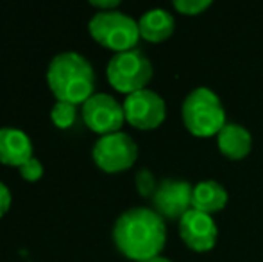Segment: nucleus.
Returning <instances> with one entry per match:
<instances>
[{
	"mask_svg": "<svg viewBox=\"0 0 263 262\" xmlns=\"http://www.w3.org/2000/svg\"><path fill=\"white\" fill-rule=\"evenodd\" d=\"M217 146L224 156L231 158V160H242L251 153L253 138L243 126L235 123H226V126L217 135Z\"/></svg>",
	"mask_w": 263,
	"mask_h": 262,
	"instance_id": "12",
	"label": "nucleus"
},
{
	"mask_svg": "<svg viewBox=\"0 0 263 262\" xmlns=\"http://www.w3.org/2000/svg\"><path fill=\"white\" fill-rule=\"evenodd\" d=\"M138 27L140 38L147 40L151 43H159L172 36L176 22L166 9L156 7V9H151L142 14V18L138 20Z\"/></svg>",
	"mask_w": 263,
	"mask_h": 262,
	"instance_id": "13",
	"label": "nucleus"
},
{
	"mask_svg": "<svg viewBox=\"0 0 263 262\" xmlns=\"http://www.w3.org/2000/svg\"><path fill=\"white\" fill-rule=\"evenodd\" d=\"M179 235L190 250L208 252L217 242L218 228L210 214L192 208L179 219Z\"/></svg>",
	"mask_w": 263,
	"mask_h": 262,
	"instance_id": "10",
	"label": "nucleus"
},
{
	"mask_svg": "<svg viewBox=\"0 0 263 262\" xmlns=\"http://www.w3.org/2000/svg\"><path fill=\"white\" fill-rule=\"evenodd\" d=\"M77 117V106L72 102H65V101H55V104L50 110V119L58 128L66 130L76 123Z\"/></svg>",
	"mask_w": 263,
	"mask_h": 262,
	"instance_id": "15",
	"label": "nucleus"
},
{
	"mask_svg": "<svg viewBox=\"0 0 263 262\" xmlns=\"http://www.w3.org/2000/svg\"><path fill=\"white\" fill-rule=\"evenodd\" d=\"M210 6L211 0H176L174 2V7L181 14H188V16H195V14L206 11Z\"/></svg>",
	"mask_w": 263,
	"mask_h": 262,
	"instance_id": "17",
	"label": "nucleus"
},
{
	"mask_svg": "<svg viewBox=\"0 0 263 262\" xmlns=\"http://www.w3.org/2000/svg\"><path fill=\"white\" fill-rule=\"evenodd\" d=\"M113 241L129 260L149 262L161 255L166 241V226L156 210L135 206L118 216L113 226Z\"/></svg>",
	"mask_w": 263,
	"mask_h": 262,
	"instance_id": "1",
	"label": "nucleus"
},
{
	"mask_svg": "<svg viewBox=\"0 0 263 262\" xmlns=\"http://www.w3.org/2000/svg\"><path fill=\"white\" fill-rule=\"evenodd\" d=\"M226 203H228V190L218 182L206 180V182H199L197 185H194L192 208L201 210V212L211 216V214L224 208Z\"/></svg>",
	"mask_w": 263,
	"mask_h": 262,
	"instance_id": "14",
	"label": "nucleus"
},
{
	"mask_svg": "<svg viewBox=\"0 0 263 262\" xmlns=\"http://www.w3.org/2000/svg\"><path fill=\"white\" fill-rule=\"evenodd\" d=\"M32 158V142L18 128H0V164L20 169Z\"/></svg>",
	"mask_w": 263,
	"mask_h": 262,
	"instance_id": "11",
	"label": "nucleus"
},
{
	"mask_svg": "<svg viewBox=\"0 0 263 262\" xmlns=\"http://www.w3.org/2000/svg\"><path fill=\"white\" fill-rule=\"evenodd\" d=\"M149 262H172V260L166 259V257H163V255H159V257H156V259H153V260H149Z\"/></svg>",
	"mask_w": 263,
	"mask_h": 262,
	"instance_id": "21",
	"label": "nucleus"
},
{
	"mask_svg": "<svg viewBox=\"0 0 263 262\" xmlns=\"http://www.w3.org/2000/svg\"><path fill=\"white\" fill-rule=\"evenodd\" d=\"M47 83L58 101L84 104L93 95L95 72L90 61L76 50L59 53L47 68Z\"/></svg>",
	"mask_w": 263,
	"mask_h": 262,
	"instance_id": "2",
	"label": "nucleus"
},
{
	"mask_svg": "<svg viewBox=\"0 0 263 262\" xmlns=\"http://www.w3.org/2000/svg\"><path fill=\"white\" fill-rule=\"evenodd\" d=\"M91 156L99 169L104 172H122L133 167L138 158V146L124 131L104 135L95 142Z\"/></svg>",
	"mask_w": 263,
	"mask_h": 262,
	"instance_id": "6",
	"label": "nucleus"
},
{
	"mask_svg": "<svg viewBox=\"0 0 263 262\" xmlns=\"http://www.w3.org/2000/svg\"><path fill=\"white\" fill-rule=\"evenodd\" d=\"M135 183H136V190H138L143 198H153L154 194H156L158 185H159L149 169H140L135 176Z\"/></svg>",
	"mask_w": 263,
	"mask_h": 262,
	"instance_id": "16",
	"label": "nucleus"
},
{
	"mask_svg": "<svg viewBox=\"0 0 263 262\" xmlns=\"http://www.w3.org/2000/svg\"><path fill=\"white\" fill-rule=\"evenodd\" d=\"M192 193L194 187L184 180H163L153 196L154 210L163 219L179 221L188 210H192Z\"/></svg>",
	"mask_w": 263,
	"mask_h": 262,
	"instance_id": "9",
	"label": "nucleus"
},
{
	"mask_svg": "<svg viewBox=\"0 0 263 262\" xmlns=\"http://www.w3.org/2000/svg\"><path fill=\"white\" fill-rule=\"evenodd\" d=\"M83 120L101 136L117 133L125 123L124 104L109 94H93L83 104Z\"/></svg>",
	"mask_w": 263,
	"mask_h": 262,
	"instance_id": "7",
	"label": "nucleus"
},
{
	"mask_svg": "<svg viewBox=\"0 0 263 262\" xmlns=\"http://www.w3.org/2000/svg\"><path fill=\"white\" fill-rule=\"evenodd\" d=\"M91 38L115 53L133 50L140 40L138 22L122 11H97L88 22Z\"/></svg>",
	"mask_w": 263,
	"mask_h": 262,
	"instance_id": "4",
	"label": "nucleus"
},
{
	"mask_svg": "<svg viewBox=\"0 0 263 262\" xmlns=\"http://www.w3.org/2000/svg\"><path fill=\"white\" fill-rule=\"evenodd\" d=\"M90 6L97 7L99 11H115L120 6V0H90Z\"/></svg>",
	"mask_w": 263,
	"mask_h": 262,
	"instance_id": "20",
	"label": "nucleus"
},
{
	"mask_svg": "<svg viewBox=\"0 0 263 262\" xmlns=\"http://www.w3.org/2000/svg\"><path fill=\"white\" fill-rule=\"evenodd\" d=\"M18 171H20L22 178L27 180V182H38V180L43 176V164L38 160V158L32 156L31 160L25 162Z\"/></svg>",
	"mask_w": 263,
	"mask_h": 262,
	"instance_id": "18",
	"label": "nucleus"
},
{
	"mask_svg": "<svg viewBox=\"0 0 263 262\" xmlns=\"http://www.w3.org/2000/svg\"><path fill=\"white\" fill-rule=\"evenodd\" d=\"M11 201H13V196H11L9 187L0 182V219H2L7 214V210L11 208Z\"/></svg>",
	"mask_w": 263,
	"mask_h": 262,
	"instance_id": "19",
	"label": "nucleus"
},
{
	"mask_svg": "<svg viewBox=\"0 0 263 262\" xmlns=\"http://www.w3.org/2000/svg\"><path fill=\"white\" fill-rule=\"evenodd\" d=\"M183 120L195 136H213L226 126V110L222 101L208 86H199L186 95L183 102Z\"/></svg>",
	"mask_w": 263,
	"mask_h": 262,
	"instance_id": "3",
	"label": "nucleus"
},
{
	"mask_svg": "<svg viewBox=\"0 0 263 262\" xmlns=\"http://www.w3.org/2000/svg\"><path fill=\"white\" fill-rule=\"evenodd\" d=\"M106 76L115 90L131 95L149 84L153 79V65L142 50H125L111 58L106 66Z\"/></svg>",
	"mask_w": 263,
	"mask_h": 262,
	"instance_id": "5",
	"label": "nucleus"
},
{
	"mask_svg": "<svg viewBox=\"0 0 263 262\" xmlns=\"http://www.w3.org/2000/svg\"><path fill=\"white\" fill-rule=\"evenodd\" d=\"M125 120L138 130H154L165 120L166 106L161 95L143 88L127 95L124 101Z\"/></svg>",
	"mask_w": 263,
	"mask_h": 262,
	"instance_id": "8",
	"label": "nucleus"
}]
</instances>
